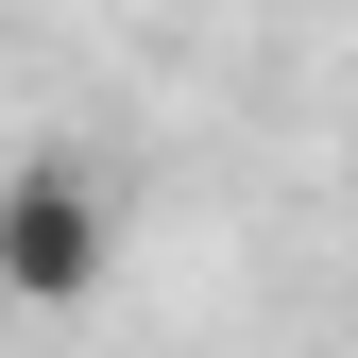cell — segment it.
Segmentation results:
<instances>
[{
  "label": "cell",
  "mask_w": 358,
  "mask_h": 358,
  "mask_svg": "<svg viewBox=\"0 0 358 358\" xmlns=\"http://www.w3.org/2000/svg\"><path fill=\"white\" fill-rule=\"evenodd\" d=\"M103 273H120V188L69 137L17 154L0 171V307H17V324H69V307H103Z\"/></svg>",
  "instance_id": "obj_1"
}]
</instances>
